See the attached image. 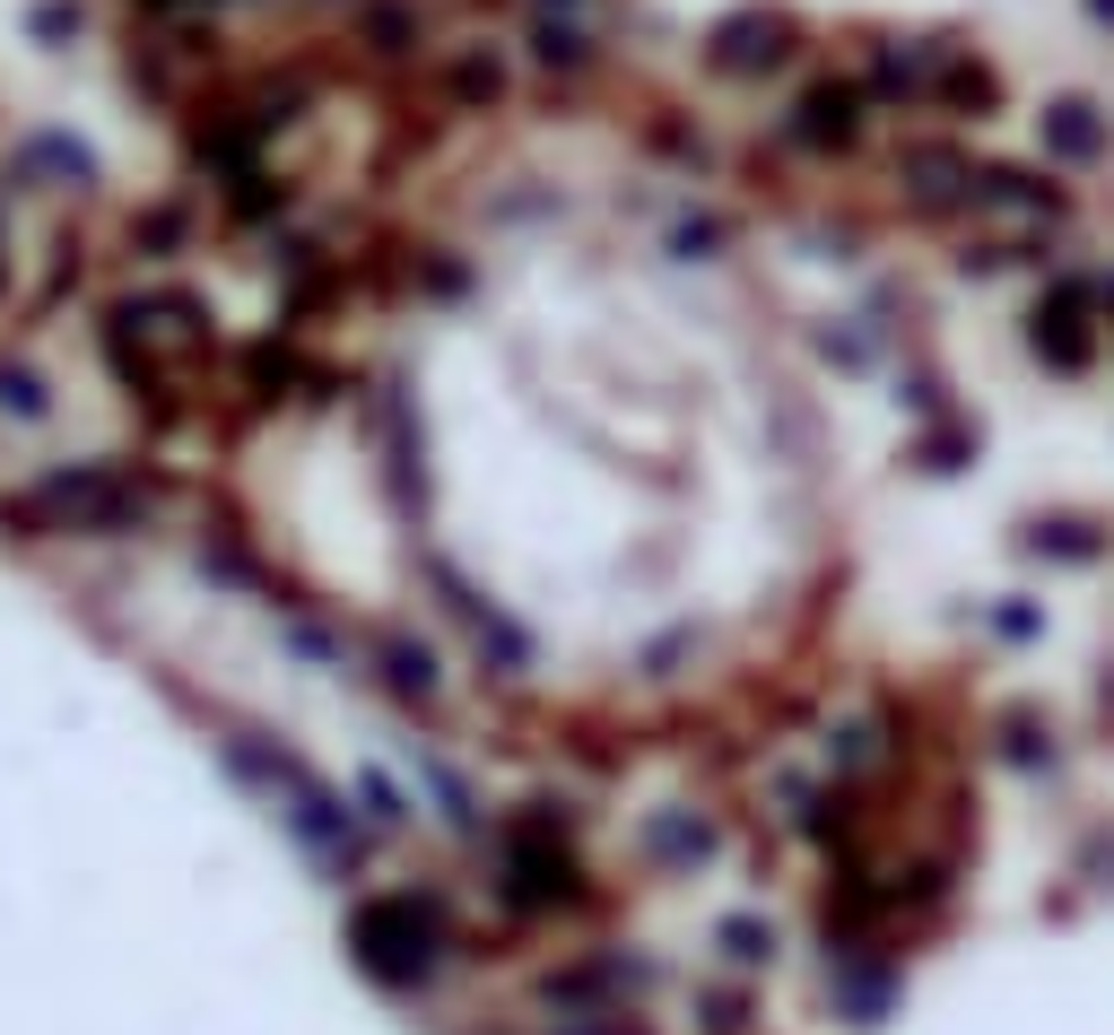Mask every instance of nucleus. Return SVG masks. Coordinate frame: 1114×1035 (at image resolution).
I'll return each mask as SVG.
<instances>
[{"instance_id":"nucleus-6","label":"nucleus","mask_w":1114,"mask_h":1035,"mask_svg":"<svg viewBox=\"0 0 1114 1035\" xmlns=\"http://www.w3.org/2000/svg\"><path fill=\"white\" fill-rule=\"evenodd\" d=\"M1089 18H1098V26H1114V0H1089Z\"/></svg>"},{"instance_id":"nucleus-5","label":"nucleus","mask_w":1114,"mask_h":1035,"mask_svg":"<svg viewBox=\"0 0 1114 1035\" xmlns=\"http://www.w3.org/2000/svg\"><path fill=\"white\" fill-rule=\"evenodd\" d=\"M288 9H296V18H314V26H340L358 0H288Z\"/></svg>"},{"instance_id":"nucleus-1","label":"nucleus","mask_w":1114,"mask_h":1035,"mask_svg":"<svg viewBox=\"0 0 1114 1035\" xmlns=\"http://www.w3.org/2000/svg\"><path fill=\"white\" fill-rule=\"evenodd\" d=\"M863 88L879 97V114L914 105V114H949V122H984L1001 105V70L984 61V44H958V35H905V26H879L863 44Z\"/></svg>"},{"instance_id":"nucleus-3","label":"nucleus","mask_w":1114,"mask_h":1035,"mask_svg":"<svg viewBox=\"0 0 1114 1035\" xmlns=\"http://www.w3.org/2000/svg\"><path fill=\"white\" fill-rule=\"evenodd\" d=\"M879 122V97L863 88V70H810L792 97H784V139L810 148V157H854Z\"/></svg>"},{"instance_id":"nucleus-2","label":"nucleus","mask_w":1114,"mask_h":1035,"mask_svg":"<svg viewBox=\"0 0 1114 1035\" xmlns=\"http://www.w3.org/2000/svg\"><path fill=\"white\" fill-rule=\"evenodd\" d=\"M810 53H819V26L792 0H741L697 35V70L714 88H784L792 70H810Z\"/></svg>"},{"instance_id":"nucleus-4","label":"nucleus","mask_w":1114,"mask_h":1035,"mask_svg":"<svg viewBox=\"0 0 1114 1035\" xmlns=\"http://www.w3.org/2000/svg\"><path fill=\"white\" fill-rule=\"evenodd\" d=\"M514 61L549 88H593L610 70V35L601 18H522L514 26Z\"/></svg>"}]
</instances>
